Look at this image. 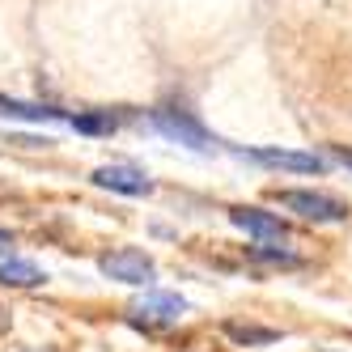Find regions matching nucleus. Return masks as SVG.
<instances>
[{"label":"nucleus","instance_id":"obj_1","mask_svg":"<svg viewBox=\"0 0 352 352\" xmlns=\"http://www.w3.org/2000/svg\"><path fill=\"white\" fill-rule=\"evenodd\" d=\"M276 204L297 212L301 221H314V225H336V221L348 217V204L336 199V195H327V191H297V187H289V191H276Z\"/></svg>","mask_w":352,"mask_h":352},{"label":"nucleus","instance_id":"obj_2","mask_svg":"<svg viewBox=\"0 0 352 352\" xmlns=\"http://www.w3.org/2000/svg\"><path fill=\"white\" fill-rule=\"evenodd\" d=\"M153 128L162 132V136H170V140H179V144H187V148H199V153H208L212 148V132L199 123L191 111H179V107H157L153 111Z\"/></svg>","mask_w":352,"mask_h":352},{"label":"nucleus","instance_id":"obj_3","mask_svg":"<svg viewBox=\"0 0 352 352\" xmlns=\"http://www.w3.org/2000/svg\"><path fill=\"white\" fill-rule=\"evenodd\" d=\"M98 267H102V276H111V280H119V285H148V280L157 276L153 259H148L144 250H136V246L111 250V255L98 259Z\"/></svg>","mask_w":352,"mask_h":352},{"label":"nucleus","instance_id":"obj_4","mask_svg":"<svg viewBox=\"0 0 352 352\" xmlns=\"http://www.w3.org/2000/svg\"><path fill=\"white\" fill-rule=\"evenodd\" d=\"M187 314V301L179 293H144L132 306V322L136 327H174Z\"/></svg>","mask_w":352,"mask_h":352},{"label":"nucleus","instance_id":"obj_5","mask_svg":"<svg viewBox=\"0 0 352 352\" xmlns=\"http://www.w3.org/2000/svg\"><path fill=\"white\" fill-rule=\"evenodd\" d=\"M94 183L107 187V191H119V195H148L153 191V183L136 166H102V170H94Z\"/></svg>","mask_w":352,"mask_h":352},{"label":"nucleus","instance_id":"obj_6","mask_svg":"<svg viewBox=\"0 0 352 352\" xmlns=\"http://www.w3.org/2000/svg\"><path fill=\"white\" fill-rule=\"evenodd\" d=\"M47 280V272L30 259L13 255V250H0V285L5 289H38Z\"/></svg>","mask_w":352,"mask_h":352},{"label":"nucleus","instance_id":"obj_7","mask_svg":"<svg viewBox=\"0 0 352 352\" xmlns=\"http://www.w3.org/2000/svg\"><path fill=\"white\" fill-rule=\"evenodd\" d=\"M255 157L259 166H276V170H297V174H322L327 162L314 157V153H293V148H255Z\"/></svg>","mask_w":352,"mask_h":352},{"label":"nucleus","instance_id":"obj_8","mask_svg":"<svg viewBox=\"0 0 352 352\" xmlns=\"http://www.w3.org/2000/svg\"><path fill=\"white\" fill-rule=\"evenodd\" d=\"M230 221L255 238H285V221L263 212V208H230Z\"/></svg>","mask_w":352,"mask_h":352},{"label":"nucleus","instance_id":"obj_9","mask_svg":"<svg viewBox=\"0 0 352 352\" xmlns=\"http://www.w3.org/2000/svg\"><path fill=\"white\" fill-rule=\"evenodd\" d=\"M225 336L238 344H272L276 340L272 327H250V322H225Z\"/></svg>","mask_w":352,"mask_h":352},{"label":"nucleus","instance_id":"obj_10","mask_svg":"<svg viewBox=\"0 0 352 352\" xmlns=\"http://www.w3.org/2000/svg\"><path fill=\"white\" fill-rule=\"evenodd\" d=\"M72 128H77V132H115L119 119L115 115H77V119H72Z\"/></svg>","mask_w":352,"mask_h":352},{"label":"nucleus","instance_id":"obj_11","mask_svg":"<svg viewBox=\"0 0 352 352\" xmlns=\"http://www.w3.org/2000/svg\"><path fill=\"white\" fill-rule=\"evenodd\" d=\"M250 255L272 259V263H297V255H289V250H272V246H250Z\"/></svg>","mask_w":352,"mask_h":352},{"label":"nucleus","instance_id":"obj_12","mask_svg":"<svg viewBox=\"0 0 352 352\" xmlns=\"http://www.w3.org/2000/svg\"><path fill=\"white\" fill-rule=\"evenodd\" d=\"M336 153H340V162H344V166H352V148H336Z\"/></svg>","mask_w":352,"mask_h":352}]
</instances>
